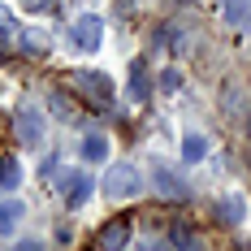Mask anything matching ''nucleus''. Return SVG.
<instances>
[{"label": "nucleus", "mask_w": 251, "mask_h": 251, "mask_svg": "<svg viewBox=\"0 0 251 251\" xmlns=\"http://www.w3.org/2000/svg\"><path fill=\"white\" fill-rule=\"evenodd\" d=\"M160 87H165V91H177V87H182V78H177V74H174V70H169V74L160 78Z\"/></svg>", "instance_id": "18"}, {"label": "nucleus", "mask_w": 251, "mask_h": 251, "mask_svg": "<svg viewBox=\"0 0 251 251\" xmlns=\"http://www.w3.org/2000/svg\"><path fill=\"white\" fill-rule=\"evenodd\" d=\"M203 156H208V139L191 130V134L182 139V160H186V165H195V160H203Z\"/></svg>", "instance_id": "11"}, {"label": "nucleus", "mask_w": 251, "mask_h": 251, "mask_svg": "<svg viewBox=\"0 0 251 251\" xmlns=\"http://www.w3.org/2000/svg\"><path fill=\"white\" fill-rule=\"evenodd\" d=\"M226 22H229V26L251 22V4H247V0H229V4H226Z\"/></svg>", "instance_id": "14"}, {"label": "nucleus", "mask_w": 251, "mask_h": 251, "mask_svg": "<svg viewBox=\"0 0 251 251\" xmlns=\"http://www.w3.org/2000/svg\"><path fill=\"white\" fill-rule=\"evenodd\" d=\"M148 74H143V65H134L130 70V100H148Z\"/></svg>", "instance_id": "15"}, {"label": "nucleus", "mask_w": 251, "mask_h": 251, "mask_svg": "<svg viewBox=\"0 0 251 251\" xmlns=\"http://www.w3.org/2000/svg\"><path fill=\"white\" fill-rule=\"evenodd\" d=\"M104 44V18H96V13H82L74 22V48L78 52H96Z\"/></svg>", "instance_id": "3"}, {"label": "nucleus", "mask_w": 251, "mask_h": 251, "mask_svg": "<svg viewBox=\"0 0 251 251\" xmlns=\"http://www.w3.org/2000/svg\"><path fill=\"white\" fill-rule=\"evenodd\" d=\"M182 251H203V243H200V238H191V243H186Z\"/></svg>", "instance_id": "20"}, {"label": "nucleus", "mask_w": 251, "mask_h": 251, "mask_svg": "<svg viewBox=\"0 0 251 251\" xmlns=\"http://www.w3.org/2000/svg\"><path fill=\"white\" fill-rule=\"evenodd\" d=\"M130 243V221H108L100 229V251H122Z\"/></svg>", "instance_id": "5"}, {"label": "nucleus", "mask_w": 251, "mask_h": 251, "mask_svg": "<svg viewBox=\"0 0 251 251\" xmlns=\"http://www.w3.org/2000/svg\"><path fill=\"white\" fill-rule=\"evenodd\" d=\"M191 238H195V229L186 226V221H177V226H174V243H177V247H186Z\"/></svg>", "instance_id": "17"}, {"label": "nucleus", "mask_w": 251, "mask_h": 251, "mask_svg": "<svg viewBox=\"0 0 251 251\" xmlns=\"http://www.w3.org/2000/svg\"><path fill=\"white\" fill-rule=\"evenodd\" d=\"M13 251H48V247H44V243H18Z\"/></svg>", "instance_id": "19"}, {"label": "nucleus", "mask_w": 251, "mask_h": 251, "mask_svg": "<svg viewBox=\"0 0 251 251\" xmlns=\"http://www.w3.org/2000/svg\"><path fill=\"white\" fill-rule=\"evenodd\" d=\"M18 143L22 148H44V134H48V122L39 108H18Z\"/></svg>", "instance_id": "2"}, {"label": "nucleus", "mask_w": 251, "mask_h": 251, "mask_svg": "<svg viewBox=\"0 0 251 251\" xmlns=\"http://www.w3.org/2000/svg\"><path fill=\"white\" fill-rule=\"evenodd\" d=\"M22 226V200H0V238H13Z\"/></svg>", "instance_id": "7"}, {"label": "nucleus", "mask_w": 251, "mask_h": 251, "mask_svg": "<svg viewBox=\"0 0 251 251\" xmlns=\"http://www.w3.org/2000/svg\"><path fill=\"white\" fill-rule=\"evenodd\" d=\"M56 191H65V208H82L91 200V177L87 174H56Z\"/></svg>", "instance_id": "4"}, {"label": "nucleus", "mask_w": 251, "mask_h": 251, "mask_svg": "<svg viewBox=\"0 0 251 251\" xmlns=\"http://www.w3.org/2000/svg\"><path fill=\"white\" fill-rule=\"evenodd\" d=\"M217 217H221L226 226H243V221H247V203H243V195H226V200H217Z\"/></svg>", "instance_id": "8"}, {"label": "nucleus", "mask_w": 251, "mask_h": 251, "mask_svg": "<svg viewBox=\"0 0 251 251\" xmlns=\"http://www.w3.org/2000/svg\"><path fill=\"white\" fill-rule=\"evenodd\" d=\"M61 0H22V9L26 13H48V9H56Z\"/></svg>", "instance_id": "16"}, {"label": "nucleus", "mask_w": 251, "mask_h": 251, "mask_svg": "<svg viewBox=\"0 0 251 251\" xmlns=\"http://www.w3.org/2000/svg\"><path fill=\"white\" fill-rule=\"evenodd\" d=\"M78 156H82L87 165H100V160H108V139H104V134H87V139L78 143Z\"/></svg>", "instance_id": "10"}, {"label": "nucleus", "mask_w": 251, "mask_h": 251, "mask_svg": "<svg viewBox=\"0 0 251 251\" xmlns=\"http://www.w3.org/2000/svg\"><path fill=\"white\" fill-rule=\"evenodd\" d=\"M226 4H229V0H226Z\"/></svg>", "instance_id": "21"}, {"label": "nucleus", "mask_w": 251, "mask_h": 251, "mask_svg": "<svg viewBox=\"0 0 251 251\" xmlns=\"http://www.w3.org/2000/svg\"><path fill=\"white\" fill-rule=\"evenodd\" d=\"M22 30H26V26H18V22H13V13H9V9L0 4V44H13V48H18Z\"/></svg>", "instance_id": "13"}, {"label": "nucleus", "mask_w": 251, "mask_h": 251, "mask_svg": "<svg viewBox=\"0 0 251 251\" xmlns=\"http://www.w3.org/2000/svg\"><path fill=\"white\" fill-rule=\"evenodd\" d=\"M74 82L87 91V96H96V104H108V100H113V82H108L104 74H78Z\"/></svg>", "instance_id": "6"}, {"label": "nucleus", "mask_w": 251, "mask_h": 251, "mask_svg": "<svg viewBox=\"0 0 251 251\" xmlns=\"http://www.w3.org/2000/svg\"><path fill=\"white\" fill-rule=\"evenodd\" d=\"M104 195L113 203H122V200H139L143 195V174L134 169V165H113L108 169V177H104Z\"/></svg>", "instance_id": "1"}, {"label": "nucleus", "mask_w": 251, "mask_h": 251, "mask_svg": "<svg viewBox=\"0 0 251 251\" xmlns=\"http://www.w3.org/2000/svg\"><path fill=\"white\" fill-rule=\"evenodd\" d=\"M0 186H4V191H18V186H22V165H18L13 156L0 160Z\"/></svg>", "instance_id": "12"}, {"label": "nucleus", "mask_w": 251, "mask_h": 251, "mask_svg": "<svg viewBox=\"0 0 251 251\" xmlns=\"http://www.w3.org/2000/svg\"><path fill=\"white\" fill-rule=\"evenodd\" d=\"M151 186H156L160 195H169V200H186V182L174 177L169 169H156V174H151Z\"/></svg>", "instance_id": "9"}]
</instances>
